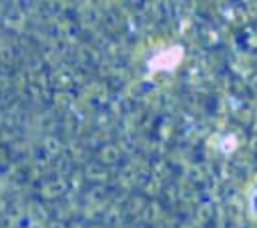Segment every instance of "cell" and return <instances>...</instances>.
Returning <instances> with one entry per match:
<instances>
[{"label":"cell","instance_id":"2","mask_svg":"<svg viewBox=\"0 0 257 228\" xmlns=\"http://www.w3.org/2000/svg\"><path fill=\"white\" fill-rule=\"evenodd\" d=\"M249 212L257 216V182L251 186V192H249Z\"/></svg>","mask_w":257,"mask_h":228},{"label":"cell","instance_id":"1","mask_svg":"<svg viewBox=\"0 0 257 228\" xmlns=\"http://www.w3.org/2000/svg\"><path fill=\"white\" fill-rule=\"evenodd\" d=\"M183 58V48L181 46H171L167 50H161L149 60L151 70H173Z\"/></svg>","mask_w":257,"mask_h":228}]
</instances>
